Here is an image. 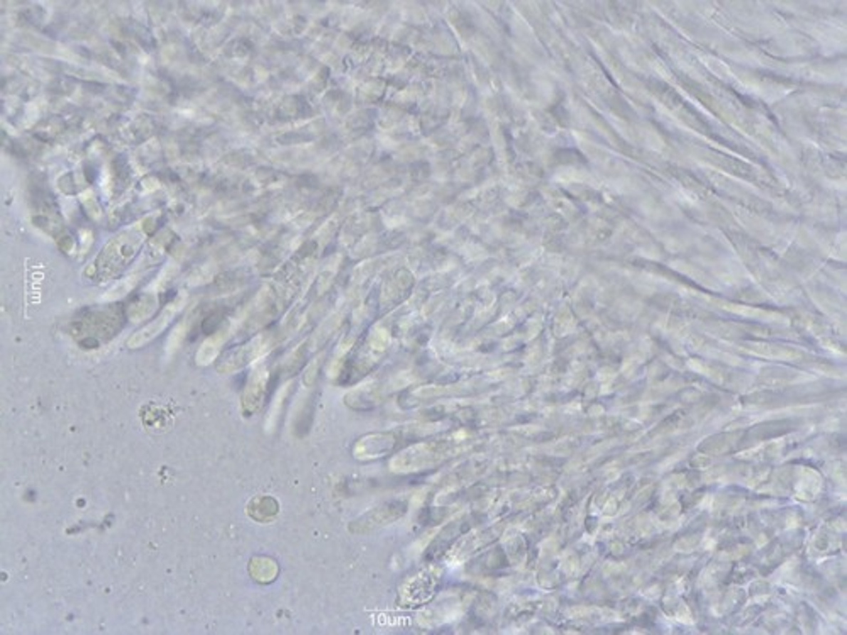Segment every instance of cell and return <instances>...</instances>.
<instances>
[{
	"mask_svg": "<svg viewBox=\"0 0 847 635\" xmlns=\"http://www.w3.org/2000/svg\"><path fill=\"white\" fill-rule=\"evenodd\" d=\"M178 308H182V302H175V303H172V305H169V307L167 308V310H163V314L159 315L158 319L154 320V324L148 325V327H146V329H142L140 334H136L135 337L131 339V344L137 342V346H140V344H144L146 341H149L151 337H154V335H158V334H159V330L163 329V325H164V324H168V322L172 320V317L177 314V310H178Z\"/></svg>",
	"mask_w": 847,
	"mask_h": 635,
	"instance_id": "1",
	"label": "cell"
}]
</instances>
